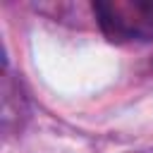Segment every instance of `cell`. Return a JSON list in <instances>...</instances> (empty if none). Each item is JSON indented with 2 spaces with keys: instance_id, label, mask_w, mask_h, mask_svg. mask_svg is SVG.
<instances>
[{
  "instance_id": "cell-1",
  "label": "cell",
  "mask_w": 153,
  "mask_h": 153,
  "mask_svg": "<svg viewBox=\"0 0 153 153\" xmlns=\"http://www.w3.org/2000/svg\"><path fill=\"white\" fill-rule=\"evenodd\" d=\"M93 14L103 36L112 43L153 38V0H98Z\"/></svg>"
}]
</instances>
